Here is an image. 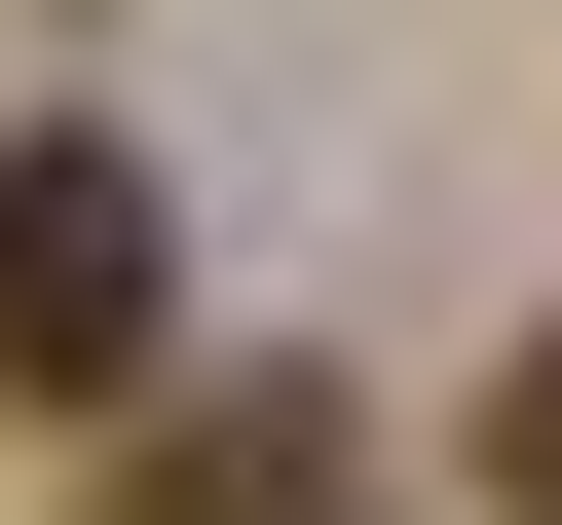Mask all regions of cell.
Listing matches in <instances>:
<instances>
[{
  "label": "cell",
  "mask_w": 562,
  "mask_h": 525,
  "mask_svg": "<svg viewBox=\"0 0 562 525\" xmlns=\"http://www.w3.org/2000/svg\"><path fill=\"white\" fill-rule=\"evenodd\" d=\"M150 525H338V413H301V376H225V413L150 450Z\"/></svg>",
  "instance_id": "7a4b0ae2"
},
{
  "label": "cell",
  "mask_w": 562,
  "mask_h": 525,
  "mask_svg": "<svg viewBox=\"0 0 562 525\" xmlns=\"http://www.w3.org/2000/svg\"><path fill=\"white\" fill-rule=\"evenodd\" d=\"M150 338H188V225L113 113H38L0 150V413H150Z\"/></svg>",
  "instance_id": "6da1fadb"
},
{
  "label": "cell",
  "mask_w": 562,
  "mask_h": 525,
  "mask_svg": "<svg viewBox=\"0 0 562 525\" xmlns=\"http://www.w3.org/2000/svg\"><path fill=\"white\" fill-rule=\"evenodd\" d=\"M487 488H525V525H562V338H525V376H487Z\"/></svg>",
  "instance_id": "3957f363"
}]
</instances>
